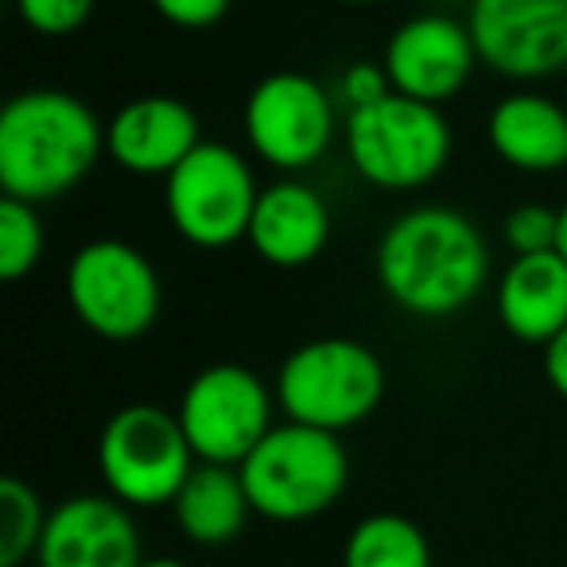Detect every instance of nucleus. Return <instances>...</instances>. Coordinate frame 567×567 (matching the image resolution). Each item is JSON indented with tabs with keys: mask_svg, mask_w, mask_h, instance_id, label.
Masks as SVG:
<instances>
[{
	"mask_svg": "<svg viewBox=\"0 0 567 567\" xmlns=\"http://www.w3.org/2000/svg\"><path fill=\"white\" fill-rule=\"evenodd\" d=\"M373 272L404 316L451 319L486 288L489 245L455 206H412L385 226L373 249Z\"/></svg>",
	"mask_w": 567,
	"mask_h": 567,
	"instance_id": "f257e3e1",
	"label": "nucleus"
},
{
	"mask_svg": "<svg viewBox=\"0 0 567 567\" xmlns=\"http://www.w3.org/2000/svg\"><path fill=\"white\" fill-rule=\"evenodd\" d=\"M102 156L105 125L66 90H24L0 110V190L9 198L51 203L79 187Z\"/></svg>",
	"mask_w": 567,
	"mask_h": 567,
	"instance_id": "f03ea898",
	"label": "nucleus"
},
{
	"mask_svg": "<svg viewBox=\"0 0 567 567\" xmlns=\"http://www.w3.org/2000/svg\"><path fill=\"white\" fill-rule=\"evenodd\" d=\"M237 471L257 517L276 525H300L323 517L347 494L350 455L334 432L284 420Z\"/></svg>",
	"mask_w": 567,
	"mask_h": 567,
	"instance_id": "7ed1b4c3",
	"label": "nucleus"
},
{
	"mask_svg": "<svg viewBox=\"0 0 567 567\" xmlns=\"http://www.w3.org/2000/svg\"><path fill=\"white\" fill-rule=\"evenodd\" d=\"M276 404L292 424L347 432L370 420L385 396V365L358 339H311L276 370Z\"/></svg>",
	"mask_w": 567,
	"mask_h": 567,
	"instance_id": "20e7f679",
	"label": "nucleus"
},
{
	"mask_svg": "<svg viewBox=\"0 0 567 567\" xmlns=\"http://www.w3.org/2000/svg\"><path fill=\"white\" fill-rule=\"evenodd\" d=\"M347 159L378 190H420L447 167L451 125L440 105L389 94L342 121Z\"/></svg>",
	"mask_w": 567,
	"mask_h": 567,
	"instance_id": "39448f33",
	"label": "nucleus"
},
{
	"mask_svg": "<svg viewBox=\"0 0 567 567\" xmlns=\"http://www.w3.org/2000/svg\"><path fill=\"white\" fill-rule=\"evenodd\" d=\"M198 466L179 416L156 404H125L105 420L97 435V471L128 509H156L172 505L183 482Z\"/></svg>",
	"mask_w": 567,
	"mask_h": 567,
	"instance_id": "423d86ee",
	"label": "nucleus"
},
{
	"mask_svg": "<svg viewBox=\"0 0 567 567\" xmlns=\"http://www.w3.org/2000/svg\"><path fill=\"white\" fill-rule=\"evenodd\" d=\"M66 300L90 334L105 342H136L156 327L164 288L156 265L136 245L97 237L66 265Z\"/></svg>",
	"mask_w": 567,
	"mask_h": 567,
	"instance_id": "0eeeda50",
	"label": "nucleus"
},
{
	"mask_svg": "<svg viewBox=\"0 0 567 567\" xmlns=\"http://www.w3.org/2000/svg\"><path fill=\"white\" fill-rule=\"evenodd\" d=\"M257 198L260 187L249 159L218 141H203L164 179L167 221L195 249H229L245 241Z\"/></svg>",
	"mask_w": 567,
	"mask_h": 567,
	"instance_id": "6e6552de",
	"label": "nucleus"
},
{
	"mask_svg": "<svg viewBox=\"0 0 567 567\" xmlns=\"http://www.w3.org/2000/svg\"><path fill=\"white\" fill-rule=\"evenodd\" d=\"M276 393L237 362L198 370L179 396V427L198 463L241 466L260 440L272 432Z\"/></svg>",
	"mask_w": 567,
	"mask_h": 567,
	"instance_id": "1a4fd4ad",
	"label": "nucleus"
},
{
	"mask_svg": "<svg viewBox=\"0 0 567 567\" xmlns=\"http://www.w3.org/2000/svg\"><path fill=\"white\" fill-rule=\"evenodd\" d=\"M245 141L276 172H308L334 144V102L311 74L276 71L245 97Z\"/></svg>",
	"mask_w": 567,
	"mask_h": 567,
	"instance_id": "9d476101",
	"label": "nucleus"
},
{
	"mask_svg": "<svg viewBox=\"0 0 567 567\" xmlns=\"http://www.w3.org/2000/svg\"><path fill=\"white\" fill-rule=\"evenodd\" d=\"M478 63L509 82L567 71V0H471L466 12Z\"/></svg>",
	"mask_w": 567,
	"mask_h": 567,
	"instance_id": "9b49d317",
	"label": "nucleus"
},
{
	"mask_svg": "<svg viewBox=\"0 0 567 567\" xmlns=\"http://www.w3.org/2000/svg\"><path fill=\"white\" fill-rule=\"evenodd\" d=\"M381 63L393 82V94L443 105L458 90H466L474 66H478V51H474L466 20L420 12L389 35Z\"/></svg>",
	"mask_w": 567,
	"mask_h": 567,
	"instance_id": "f8f14e48",
	"label": "nucleus"
},
{
	"mask_svg": "<svg viewBox=\"0 0 567 567\" xmlns=\"http://www.w3.org/2000/svg\"><path fill=\"white\" fill-rule=\"evenodd\" d=\"M141 533L110 494H74L48 513L35 567H141Z\"/></svg>",
	"mask_w": 567,
	"mask_h": 567,
	"instance_id": "ddd939ff",
	"label": "nucleus"
},
{
	"mask_svg": "<svg viewBox=\"0 0 567 567\" xmlns=\"http://www.w3.org/2000/svg\"><path fill=\"white\" fill-rule=\"evenodd\" d=\"M203 144L198 113L172 94H144L105 121V156L133 175H172Z\"/></svg>",
	"mask_w": 567,
	"mask_h": 567,
	"instance_id": "4468645a",
	"label": "nucleus"
},
{
	"mask_svg": "<svg viewBox=\"0 0 567 567\" xmlns=\"http://www.w3.org/2000/svg\"><path fill=\"white\" fill-rule=\"evenodd\" d=\"M245 241L265 265L303 268L331 241V206L311 183L300 179H280L272 187H260Z\"/></svg>",
	"mask_w": 567,
	"mask_h": 567,
	"instance_id": "2eb2a0df",
	"label": "nucleus"
},
{
	"mask_svg": "<svg viewBox=\"0 0 567 567\" xmlns=\"http://www.w3.org/2000/svg\"><path fill=\"white\" fill-rule=\"evenodd\" d=\"M497 323L528 347H548L567 327V260L559 252L513 257L497 280Z\"/></svg>",
	"mask_w": 567,
	"mask_h": 567,
	"instance_id": "dca6fc26",
	"label": "nucleus"
},
{
	"mask_svg": "<svg viewBox=\"0 0 567 567\" xmlns=\"http://www.w3.org/2000/svg\"><path fill=\"white\" fill-rule=\"evenodd\" d=\"M486 141L502 164L525 175H551L567 167V105L533 90L509 94L489 110Z\"/></svg>",
	"mask_w": 567,
	"mask_h": 567,
	"instance_id": "f3484780",
	"label": "nucleus"
},
{
	"mask_svg": "<svg viewBox=\"0 0 567 567\" xmlns=\"http://www.w3.org/2000/svg\"><path fill=\"white\" fill-rule=\"evenodd\" d=\"M175 528L195 548H226L245 533L249 517H257L245 494V482L237 466L198 463L190 478L172 502Z\"/></svg>",
	"mask_w": 567,
	"mask_h": 567,
	"instance_id": "a211bd4d",
	"label": "nucleus"
},
{
	"mask_svg": "<svg viewBox=\"0 0 567 567\" xmlns=\"http://www.w3.org/2000/svg\"><path fill=\"white\" fill-rule=\"evenodd\" d=\"M342 567H432V540L404 513H370L350 528Z\"/></svg>",
	"mask_w": 567,
	"mask_h": 567,
	"instance_id": "6ab92c4d",
	"label": "nucleus"
},
{
	"mask_svg": "<svg viewBox=\"0 0 567 567\" xmlns=\"http://www.w3.org/2000/svg\"><path fill=\"white\" fill-rule=\"evenodd\" d=\"M48 513L32 486L17 474L0 478V567H20L35 559L48 528Z\"/></svg>",
	"mask_w": 567,
	"mask_h": 567,
	"instance_id": "aec40b11",
	"label": "nucleus"
},
{
	"mask_svg": "<svg viewBox=\"0 0 567 567\" xmlns=\"http://www.w3.org/2000/svg\"><path fill=\"white\" fill-rule=\"evenodd\" d=\"M43 221L35 214L32 203H20V198H0V280H24L32 276V268L43 260Z\"/></svg>",
	"mask_w": 567,
	"mask_h": 567,
	"instance_id": "412c9836",
	"label": "nucleus"
},
{
	"mask_svg": "<svg viewBox=\"0 0 567 567\" xmlns=\"http://www.w3.org/2000/svg\"><path fill=\"white\" fill-rule=\"evenodd\" d=\"M502 237L513 257H533V252H556L559 237V210L544 203H520L505 214Z\"/></svg>",
	"mask_w": 567,
	"mask_h": 567,
	"instance_id": "4be33fe9",
	"label": "nucleus"
},
{
	"mask_svg": "<svg viewBox=\"0 0 567 567\" xmlns=\"http://www.w3.org/2000/svg\"><path fill=\"white\" fill-rule=\"evenodd\" d=\"M97 0H17V12L24 28L48 40H63L90 24Z\"/></svg>",
	"mask_w": 567,
	"mask_h": 567,
	"instance_id": "5701e85b",
	"label": "nucleus"
},
{
	"mask_svg": "<svg viewBox=\"0 0 567 567\" xmlns=\"http://www.w3.org/2000/svg\"><path fill=\"white\" fill-rule=\"evenodd\" d=\"M393 94V82L385 74V63H370V59H358L347 71L339 74V102L347 105V113L370 110L381 97Z\"/></svg>",
	"mask_w": 567,
	"mask_h": 567,
	"instance_id": "b1692460",
	"label": "nucleus"
},
{
	"mask_svg": "<svg viewBox=\"0 0 567 567\" xmlns=\"http://www.w3.org/2000/svg\"><path fill=\"white\" fill-rule=\"evenodd\" d=\"M159 20L183 32H206V28L221 24L234 0H148Z\"/></svg>",
	"mask_w": 567,
	"mask_h": 567,
	"instance_id": "393cba45",
	"label": "nucleus"
},
{
	"mask_svg": "<svg viewBox=\"0 0 567 567\" xmlns=\"http://www.w3.org/2000/svg\"><path fill=\"white\" fill-rule=\"evenodd\" d=\"M544 378H548L551 393L567 401V327L544 347Z\"/></svg>",
	"mask_w": 567,
	"mask_h": 567,
	"instance_id": "a878e982",
	"label": "nucleus"
},
{
	"mask_svg": "<svg viewBox=\"0 0 567 567\" xmlns=\"http://www.w3.org/2000/svg\"><path fill=\"white\" fill-rule=\"evenodd\" d=\"M556 252L567 260V203L559 206V237H556Z\"/></svg>",
	"mask_w": 567,
	"mask_h": 567,
	"instance_id": "bb28decb",
	"label": "nucleus"
},
{
	"mask_svg": "<svg viewBox=\"0 0 567 567\" xmlns=\"http://www.w3.org/2000/svg\"><path fill=\"white\" fill-rule=\"evenodd\" d=\"M141 567H187V564L175 556H152V559H141Z\"/></svg>",
	"mask_w": 567,
	"mask_h": 567,
	"instance_id": "cd10ccee",
	"label": "nucleus"
},
{
	"mask_svg": "<svg viewBox=\"0 0 567 567\" xmlns=\"http://www.w3.org/2000/svg\"><path fill=\"white\" fill-rule=\"evenodd\" d=\"M339 4H350V9H370V4H381V0H339Z\"/></svg>",
	"mask_w": 567,
	"mask_h": 567,
	"instance_id": "c85d7f7f",
	"label": "nucleus"
}]
</instances>
